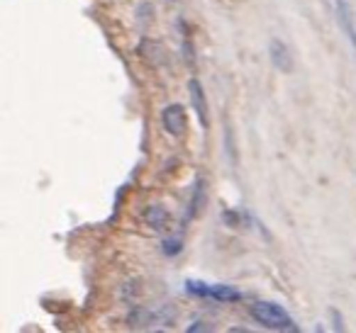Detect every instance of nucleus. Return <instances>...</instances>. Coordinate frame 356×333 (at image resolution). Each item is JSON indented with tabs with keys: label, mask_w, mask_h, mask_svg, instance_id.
<instances>
[{
	"label": "nucleus",
	"mask_w": 356,
	"mask_h": 333,
	"mask_svg": "<svg viewBox=\"0 0 356 333\" xmlns=\"http://www.w3.org/2000/svg\"><path fill=\"white\" fill-rule=\"evenodd\" d=\"M205 205V182L198 180V187H195L193 192V200H191V207H188V219H193V216L200 214V210H203Z\"/></svg>",
	"instance_id": "nucleus-8"
},
{
	"label": "nucleus",
	"mask_w": 356,
	"mask_h": 333,
	"mask_svg": "<svg viewBox=\"0 0 356 333\" xmlns=\"http://www.w3.org/2000/svg\"><path fill=\"white\" fill-rule=\"evenodd\" d=\"M161 124L171 137H178V134H184L186 127H188V117H186V110L184 105H166L161 110Z\"/></svg>",
	"instance_id": "nucleus-3"
},
{
	"label": "nucleus",
	"mask_w": 356,
	"mask_h": 333,
	"mask_svg": "<svg viewBox=\"0 0 356 333\" xmlns=\"http://www.w3.org/2000/svg\"><path fill=\"white\" fill-rule=\"evenodd\" d=\"M334 12H337V20H339V27L344 30L346 40H349V44L354 46V51H356V15H354V8H351L349 0H334Z\"/></svg>",
	"instance_id": "nucleus-4"
},
{
	"label": "nucleus",
	"mask_w": 356,
	"mask_h": 333,
	"mask_svg": "<svg viewBox=\"0 0 356 333\" xmlns=\"http://www.w3.org/2000/svg\"><path fill=\"white\" fill-rule=\"evenodd\" d=\"M181 248H184V241L176 239V236L161 241V253L163 255H178V253H181Z\"/></svg>",
	"instance_id": "nucleus-9"
},
{
	"label": "nucleus",
	"mask_w": 356,
	"mask_h": 333,
	"mask_svg": "<svg viewBox=\"0 0 356 333\" xmlns=\"http://www.w3.org/2000/svg\"><path fill=\"white\" fill-rule=\"evenodd\" d=\"M252 318L264 328H271V331H296V321L293 316L276 302H254L252 304Z\"/></svg>",
	"instance_id": "nucleus-1"
},
{
	"label": "nucleus",
	"mask_w": 356,
	"mask_h": 333,
	"mask_svg": "<svg viewBox=\"0 0 356 333\" xmlns=\"http://www.w3.org/2000/svg\"><path fill=\"white\" fill-rule=\"evenodd\" d=\"M188 93H191V103H193V110H195V117H198V122L203 124V127H208L210 124V119H208L210 110H208V100H205L200 80H195V78L188 80Z\"/></svg>",
	"instance_id": "nucleus-5"
},
{
	"label": "nucleus",
	"mask_w": 356,
	"mask_h": 333,
	"mask_svg": "<svg viewBox=\"0 0 356 333\" xmlns=\"http://www.w3.org/2000/svg\"><path fill=\"white\" fill-rule=\"evenodd\" d=\"M186 292L193 294V297L203 299H215V302H239L242 292L229 284H208L203 280H186Z\"/></svg>",
	"instance_id": "nucleus-2"
},
{
	"label": "nucleus",
	"mask_w": 356,
	"mask_h": 333,
	"mask_svg": "<svg viewBox=\"0 0 356 333\" xmlns=\"http://www.w3.org/2000/svg\"><path fill=\"white\" fill-rule=\"evenodd\" d=\"M268 54H271L273 69H278L281 74H291V71H293V54H291V49L286 46V42H283V40H271V44H268Z\"/></svg>",
	"instance_id": "nucleus-6"
},
{
	"label": "nucleus",
	"mask_w": 356,
	"mask_h": 333,
	"mask_svg": "<svg viewBox=\"0 0 356 333\" xmlns=\"http://www.w3.org/2000/svg\"><path fill=\"white\" fill-rule=\"evenodd\" d=\"M144 219H147V224L156 231L166 229V224H168V214H166L163 207H149L147 214H144Z\"/></svg>",
	"instance_id": "nucleus-7"
}]
</instances>
